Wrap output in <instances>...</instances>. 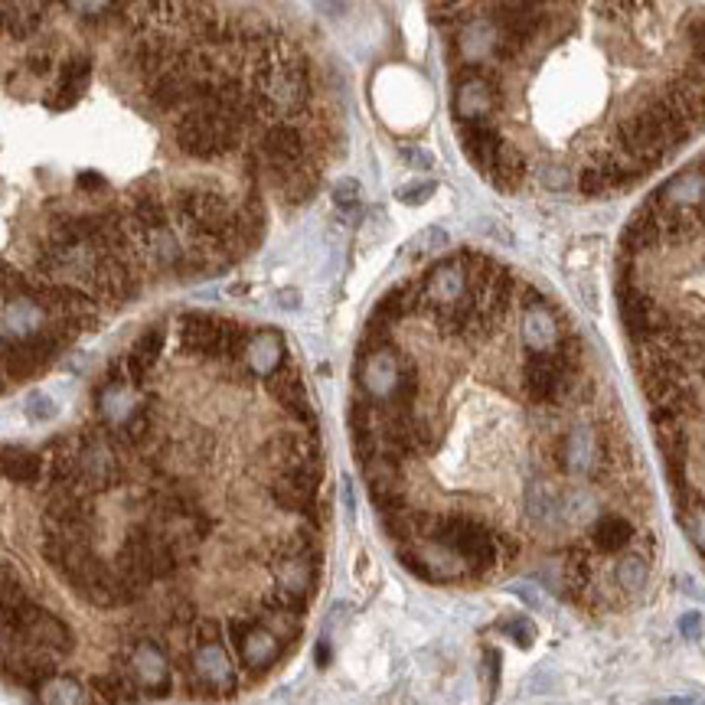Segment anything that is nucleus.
Returning <instances> with one entry per match:
<instances>
[{"label": "nucleus", "instance_id": "12", "mask_svg": "<svg viewBox=\"0 0 705 705\" xmlns=\"http://www.w3.org/2000/svg\"><path fill=\"white\" fill-rule=\"evenodd\" d=\"M43 23V0H0V30L27 40Z\"/></svg>", "mask_w": 705, "mask_h": 705}, {"label": "nucleus", "instance_id": "13", "mask_svg": "<svg viewBox=\"0 0 705 705\" xmlns=\"http://www.w3.org/2000/svg\"><path fill=\"white\" fill-rule=\"evenodd\" d=\"M131 229L134 235H147L157 229H170V206L160 200L154 190H138L131 200Z\"/></svg>", "mask_w": 705, "mask_h": 705}, {"label": "nucleus", "instance_id": "6", "mask_svg": "<svg viewBox=\"0 0 705 705\" xmlns=\"http://www.w3.org/2000/svg\"><path fill=\"white\" fill-rule=\"evenodd\" d=\"M222 333H226V317L216 314H183L177 324L183 350L213 363H222Z\"/></svg>", "mask_w": 705, "mask_h": 705}, {"label": "nucleus", "instance_id": "18", "mask_svg": "<svg viewBox=\"0 0 705 705\" xmlns=\"http://www.w3.org/2000/svg\"><path fill=\"white\" fill-rule=\"evenodd\" d=\"M490 173V180H493V187H500V190H516L519 183H523L526 177V160L519 157V151H513V147H500V154L493 157V164L487 167Z\"/></svg>", "mask_w": 705, "mask_h": 705}, {"label": "nucleus", "instance_id": "21", "mask_svg": "<svg viewBox=\"0 0 705 705\" xmlns=\"http://www.w3.org/2000/svg\"><path fill=\"white\" fill-rule=\"evenodd\" d=\"M23 412H27L30 422H49V418L56 415V402L49 399L46 392H33V395H27V405H23Z\"/></svg>", "mask_w": 705, "mask_h": 705}, {"label": "nucleus", "instance_id": "5", "mask_svg": "<svg viewBox=\"0 0 705 705\" xmlns=\"http://www.w3.org/2000/svg\"><path fill=\"white\" fill-rule=\"evenodd\" d=\"M262 157H265L275 183H281L291 170H298L304 160H311L304 131L294 125H271L262 134Z\"/></svg>", "mask_w": 705, "mask_h": 705}, {"label": "nucleus", "instance_id": "3", "mask_svg": "<svg viewBox=\"0 0 705 705\" xmlns=\"http://www.w3.org/2000/svg\"><path fill=\"white\" fill-rule=\"evenodd\" d=\"M76 461L82 487L89 493H108L125 484V467H121L118 444L111 431H82L76 438Z\"/></svg>", "mask_w": 705, "mask_h": 705}, {"label": "nucleus", "instance_id": "23", "mask_svg": "<svg viewBox=\"0 0 705 705\" xmlns=\"http://www.w3.org/2000/svg\"><path fill=\"white\" fill-rule=\"evenodd\" d=\"M66 7L79 17H102L115 7V0H66Z\"/></svg>", "mask_w": 705, "mask_h": 705}, {"label": "nucleus", "instance_id": "25", "mask_svg": "<svg viewBox=\"0 0 705 705\" xmlns=\"http://www.w3.org/2000/svg\"><path fill=\"white\" fill-rule=\"evenodd\" d=\"M431 193H435V183L425 180V183H412V187H402L395 196H399V200L408 203V206H418V203L431 200Z\"/></svg>", "mask_w": 705, "mask_h": 705}, {"label": "nucleus", "instance_id": "27", "mask_svg": "<svg viewBox=\"0 0 705 705\" xmlns=\"http://www.w3.org/2000/svg\"><path fill=\"white\" fill-rule=\"evenodd\" d=\"M542 187H555V190L568 187L565 170H562V167H542Z\"/></svg>", "mask_w": 705, "mask_h": 705}, {"label": "nucleus", "instance_id": "16", "mask_svg": "<svg viewBox=\"0 0 705 705\" xmlns=\"http://www.w3.org/2000/svg\"><path fill=\"white\" fill-rule=\"evenodd\" d=\"M493 108V89L487 79L470 76L457 85V102L454 111L461 121H484V115Z\"/></svg>", "mask_w": 705, "mask_h": 705}, {"label": "nucleus", "instance_id": "26", "mask_svg": "<svg viewBox=\"0 0 705 705\" xmlns=\"http://www.w3.org/2000/svg\"><path fill=\"white\" fill-rule=\"evenodd\" d=\"M27 69L33 72V76H46V72L53 69V56H49L46 49H36V53H30V59H27Z\"/></svg>", "mask_w": 705, "mask_h": 705}, {"label": "nucleus", "instance_id": "19", "mask_svg": "<svg viewBox=\"0 0 705 705\" xmlns=\"http://www.w3.org/2000/svg\"><path fill=\"white\" fill-rule=\"evenodd\" d=\"M464 53L467 56H480L484 49H493L497 46V30L490 27V23L484 20H477V23H470V27L464 30Z\"/></svg>", "mask_w": 705, "mask_h": 705}, {"label": "nucleus", "instance_id": "29", "mask_svg": "<svg viewBox=\"0 0 705 705\" xmlns=\"http://www.w3.org/2000/svg\"><path fill=\"white\" fill-rule=\"evenodd\" d=\"M402 160H405V164H412V167H431V157L428 154H418V147H405Z\"/></svg>", "mask_w": 705, "mask_h": 705}, {"label": "nucleus", "instance_id": "22", "mask_svg": "<svg viewBox=\"0 0 705 705\" xmlns=\"http://www.w3.org/2000/svg\"><path fill=\"white\" fill-rule=\"evenodd\" d=\"M578 190L585 193V196H601V193H608V183H604L601 170H598L595 164L578 173Z\"/></svg>", "mask_w": 705, "mask_h": 705}, {"label": "nucleus", "instance_id": "15", "mask_svg": "<svg viewBox=\"0 0 705 705\" xmlns=\"http://www.w3.org/2000/svg\"><path fill=\"white\" fill-rule=\"evenodd\" d=\"M461 144H464V151L467 157L474 160L477 167H490L493 164V157L500 154V134L497 128H490L487 121H464V128H461Z\"/></svg>", "mask_w": 705, "mask_h": 705}, {"label": "nucleus", "instance_id": "14", "mask_svg": "<svg viewBox=\"0 0 705 705\" xmlns=\"http://www.w3.org/2000/svg\"><path fill=\"white\" fill-rule=\"evenodd\" d=\"M92 79V59L89 56H72L63 66V76H59V89L49 95V108L63 111L69 105L79 102V95L85 92V85Z\"/></svg>", "mask_w": 705, "mask_h": 705}, {"label": "nucleus", "instance_id": "11", "mask_svg": "<svg viewBox=\"0 0 705 705\" xmlns=\"http://www.w3.org/2000/svg\"><path fill=\"white\" fill-rule=\"evenodd\" d=\"M92 692L105 705H134L144 699V689L138 686V679L131 676L125 663H118L115 670H108L102 676L92 679Z\"/></svg>", "mask_w": 705, "mask_h": 705}, {"label": "nucleus", "instance_id": "17", "mask_svg": "<svg viewBox=\"0 0 705 705\" xmlns=\"http://www.w3.org/2000/svg\"><path fill=\"white\" fill-rule=\"evenodd\" d=\"M40 692L43 705H95V692L89 686H82L79 679L72 676H53L36 689Z\"/></svg>", "mask_w": 705, "mask_h": 705}, {"label": "nucleus", "instance_id": "10", "mask_svg": "<svg viewBox=\"0 0 705 705\" xmlns=\"http://www.w3.org/2000/svg\"><path fill=\"white\" fill-rule=\"evenodd\" d=\"M0 477H7L10 484H20V487H36L46 477L43 454L4 444V448H0Z\"/></svg>", "mask_w": 705, "mask_h": 705}, {"label": "nucleus", "instance_id": "24", "mask_svg": "<svg viewBox=\"0 0 705 705\" xmlns=\"http://www.w3.org/2000/svg\"><path fill=\"white\" fill-rule=\"evenodd\" d=\"M444 245H448V235H444L441 229H425L422 235H418L415 252L418 255H435L438 249H444Z\"/></svg>", "mask_w": 705, "mask_h": 705}, {"label": "nucleus", "instance_id": "1", "mask_svg": "<svg viewBox=\"0 0 705 705\" xmlns=\"http://www.w3.org/2000/svg\"><path fill=\"white\" fill-rule=\"evenodd\" d=\"M118 559L141 568V572L154 581L157 578H177L187 572V568L200 565V559H193L190 552H183L177 542L167 539L154 523H134L128 529L125 542H121Z\"/></svg>", "mask_w": 705, "mask_h": 705}, {"label": "nucleus", "instance_id": "7", "mask_svg": "<svg viewBox=\"0 0 705 705\" xmlns=\"http://www.w3.org/2000/svg\"><path fill=\"white\" fill-rule=\"evenodd\" d=\"M56 670H59V657H53V653H46V650L20 647V643H14V650L0 663V673H4L10 683L27 686V689H40L46 679L56 676Z\"/></svg>", "mask_w": 705, "mask_h": 705}, {"label": "nucleus", "instance_id": "20", "mask_svg": "<svg viewBox=\"0 0 705 705\" xmlns=\"http://www.w3.org/2000/svg\"><path fill=\"white\" fill-rule=\"evenodd\" d=\"M360 200H363V190L356 180H340L337 187H333V203H337L340 213H356Z\"/></svg>", "mask_w": 705, "mask_h": 705}, {"label": "nucleus", "instance_id": "2", "mask_svg": "<svg viewBox=\"0 0 705 705\" xmlns=\"http://www.w3.org/2000/svg\"><path fill=\"white\" fill-rule=\"evenodd\" d=\"M177 144L193 160H216L242 144V125L219 108H190L177 121Z\"/></svg>", "mask_w": 705, "mask_h": 705}, {"label": "nucleus", "instance_id": "28", "mask_svg": "<svg viewBox=\"0 0 705 705\" xmlns=\"http://www.w3.org/2000/svg\"><path fill=\"white\" fill-rule=\"evenodd\" d=\"M79 190H85V193H95V190H105V177L102 173H95V170H85V173H79Z\"/></svg>", "mask_w": 705, "mask_h": 705}, {"label": "nucleus", "instance_id": "4", "mask_svg": "<svg viewBox=\"0 0 705 705\" xmlns=\"http://www.w3.org/2000/svg\"><path fill=\"white\" fill-rule=\"evenodd\" d=\"M125 666L131 676L138 679V686L144 689V696L151 699H167L173 692V666L167 650L160 647L151 637H138L128 643V660Z\"/></svg>", "mask_w": 705, "mask_h": 705}, {"label": "nucleus", "instance_id": "8", "mask_svg": "<svg viewBox=\"0 0 705 705\" xmlns=\"http://www.w3.org/2000/svg\"><path fill=\"white\" fill-rule=\"evenodd\" d=\"M14 643L20 647H33V650H46L53 657H63V653L72 650V630L63 617H56L53 611H40V617L23 630V634L14 637Z\"/></svg>", "mask_w": 705, "mask_h": 705}, {"label": "nucleus", "instance_id": "9", "mask_svg": "<svg viewBox=\"0 0 705 705\" xmlns=\"http://www.w3.org/2000/svg\"><path fill=\"white\" fill-rule=\"evenodd\" d=\"M164 343H167V330L151 327V330H144L138 343L131 346V353L125 356V376L131 386H144L147 373H151L154 363L160 360V353H164Z\"/></svg>", "mask_w": 705, "mask_h": 705}]
</instances>
